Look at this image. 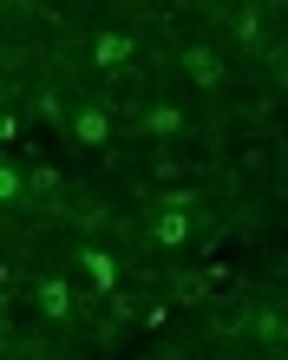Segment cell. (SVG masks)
<instances>
[{
  "label": "cell",
  "mask_w": 288,
  "mask_h": 360,
  "mask_svg": "<svg viewBox=\"0 0 288 360\" xmlns=\"http://www.w3.org/2000/svg\"><path fill=\"white\" fill-rule=\"evenodd\" d=\"M72 138L92 144V151H105V144H112V112H105V105H79V112H72Z\"/></svg>",
  "instance_id": "obj_1"
},
{
  "label": "cell",
  "mask_w": 288,
  "mask_h": 360,
  "mask_svg": "<svg viewBox=\"0 0 288 360\" xmlns=\"http://www.w3.org/2000/svg\"><path fill=\"white\" fill-rule=\"evenodd\" d=\"M33 302H39V314L66 321V314H72V282H66V275H39V282H33Z\"/></svg>",
  "instance_id": "obj_2"
},
{
  "label": "cell",
  "mask_w": 288,
  "mask_h": 360,
  "mask_svg": "<svg viewBox=\"0 0 288 360\" xmlns=\"http://www.w3.org/2000/svg\"><path fill=\"white\" fill-rule=\"evenodd\" d=\"M183 79L203 86V92H216V86H223V59H216L210 46H190V53H183Z\"/></svg>",
  "instance_id": "obj_3"
},
{
  "label": "cell",
  "mask_w": 288,
  "mask_h": 360,
  "mask_svg": "<svg viewBox=\"0 0 288 360\" xmlns=\"http://www.w3.org/2000/svg\"><path fill=\"white\" fill-rule=\"evenodd\" d=\"M138 98H144V72L138 66H118L112 72V112H131Z\"/></svg>",
  "instance_id": "obj_4"
},
{
  "label": "cell",
  "mask_w": 288,
  "mask_h": 360,
  "mask_svg": "<svg viewBox=\"0 0 288 360\" xmlns=\"http://www.w3.org/2000/svg\"><path fill=\"white\" fill-rule=\"evenodd\" d=\"M183 124H190V118H183L177 105H144V131H151V138H177Z\"/></svg>",
  "instance_id": "obj_5"
},
{
  "label": "cell",
  "mask_w": 288,
  "mask_h": 360,
  "mask_svg": "<svg viewBox=\"0 0 288 360\" xmlns=\"http://www.w3.org/2000/svg\"><path fill=\"white\" fill-rule=\"evenodd\" d=\"M98 66H105V72H118V66H131V33H98Z\"/></svg>",
  "instance_id": "obj_6"
},
{
  "label": "cell",
  "mask_w": 288,
  "mask_h": 360,
  "mask_svg": "<svg viewBox=\"0 0 288 360\" xmlns=\"http://www.w3.org/2000/svg\"><path fill=\"white\" fill-rule=\"evenodd\" d=\"M151 236H157V243H171V249H177V243H190V217H183V210H157Z\"/></svg>",
  "instance_id": "obj_7"
},
{
  "label": "cell",
  "mask_w": 288,
  "mask_h": 360,
  "mask_svg": "<svg viewBox=\"0 0 288 360\" xmlns=\"http://www.w3.org/2000/svg\"><path fill=\"white\" fill-rule=\"evenodd\" d=\"M79 262H86V275H92V282L105 288V295H118V262L105 256V249H86V256H79Z\"/></svg>",
  "instance_id": "obj_8"
},
{
  "label": "cell",
  "mask_w": 288,
  "mask_h": 360,
  "mask_svg": "<svg viewBox=\"0 0 288 360\" xmlns=\"http://www.w3.org/2000/svg\"><path fill=\"white\" fill-rule=\"evenodd\" d=\"M256 334H262V341H288V321H282V314H269V308H262V314H256Z\"/></svg>",
  "instance_id": "obj_9"
},
{
  "label": "cell",
  "mask_w": 288,
  "mask_h": 360,
  "mask_svg": "<svg viewBox=\"0 0 288 360\" xmlns=\"http://www.w3.org/2000/svg\"><path fill=\"white\" fill-rule=\"evenodd\" d=\"M33 190H39V197H53V190H59V171H53V164H33Z\"/></svg>",
  "instance_id": "obj_10"
}]
</instances>
